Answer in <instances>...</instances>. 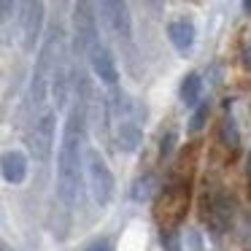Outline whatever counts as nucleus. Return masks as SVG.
I'll list each match as a JSON object with an SVG mask.
<instances>
[{"instance_id": "f257e3e1", "label": "nucleus", "mask_w": 251, "mask_h": 251, "mask_svg": "<svg viewBox=\"0 0 251 251\" xmlns=\"http://www.w3.org/2000/svg\"><path fill=\"white\" fill-rule=\"evenodd\" d=\"M76 84V103L68 111L65 132H62L60 154H57V197L60 202L73 211L81 197V170H84V141H87V95L89 84L81 71L73 73Z\"/></svg>"}, {"instance_id": "f03ea898", "label": "nucleus", "mask_w": 251, "mask_h": 251, "mask_svg": "<svg viewBox=\"0 0 251 251\" xmlns=\"http://www.w3.org/2000/svg\"><path fill=\"white\" fill-rule=\"evenodd\" d=\"M189 211V181H170L157 192L154 200V219L162 232H176Z\"/></svg>"}, {"instance_id": "7ed1b4c3", "label": "nucleus", "mask_w": 251, "mask_h": 251, "mask_svg": "<svg viewBox=\"0 0 251 251\" xmlns=\"http://www.w3.org/2000/svg\"><path fill=\"white\" fill-rule=\"evenodd\" d=\"M84 168H87V181L95 202L100 208H105L114 197V173H111L108 162L103 159V154L98 149H87L84 151Z\"/></svg>"}, {"instance_id": "20e7f679", "label": "nucleus", "mask_w": 251, "mask_h": 251, "mask_svg": "<svg viewBox=\"0 0 251 251\" xmlns=\"http://www.w3.org/2000/svg\"><path fill=\"white\" fill-rule=\"evenodd\" d=\"M57 116L51 108H44L30 125V151L38 162H49L51 149H54V127Z\"/></svg>"}, {"instance_id": "39448f33", "label": "nucleus", "mask_w": 251, "mask_h": 251, "mask_svg": "<svg viewBox=\"0 0 251 251\" xmlns=\"http://www.w3.org/2000/svg\"><path fill=\"white\" fill-rule=\"evenodd\" d=\"M95 44H98V22H95L92 6L81 0L73 6V51L76 57H81Z\"/></svg>"}, {"instance_id": "423d86ee", "label": "nucleus", "mask_w": 251, "mask_h": 251, "mask_svg": "<svg viewBox=\"0 0 251 251\" xmlns=\"http://www.w3.org/2000/svg\"><path fill=\"white\" fill-rule=\"evenodd\" d=\"M100 17H103L105 27L119 41H130L132 19H130V8L125 3H119V0H105V3H100Z\"/></svg>"}, {"instance_id": "0eeeda50", "label": "nucleus", "mask_w": 251, "mask_h": 251, "mask_svg": "<svg viewBox=\"0 0 251 251\" xmlns=\"http://www.w3.org/2000/svg\"><path fill=\"white\" fill-rule=\"evenodd\" d=\"M87 57H89V65H92L95 76L103 84H108V87H116V81H119V68H116V60H114L108 46L98 41V44L87 51Z\"/></svg>"}, {"instance_id": "6e6552de", "label": "nucleus", "mask_w": 251, "mask_h": 251, "mask_svg": "<svg viewBox=\"0 0 251 251\" xmlns=\"http://www.w3.org/2000/svg\"><path fill=\"white\" fill-rule=\"evenodd\" d=\"M41 27H44V3L30 0V3H25V14H22V46H25V51L35 49Z\"/></svg>"}, {"instance_id": "1a4fd4ad", "label": "nucleus", "mask_w": 251, "mask_h": 251, "mask_svg": "<svg viewBox=\"0 0 251 251\" xmlns=\"http://www.w3.org/2000/svg\"><path fill=\"white\" fill-rule=\"evenodd\" d=\"M202 219L213 227V232H222L224 227L229 224V216H232V202H229L227 195L216 192L211 197H202Z\"/></svg>"}, {"instance_id": "9d476101", "label": "nucleus", "mask_w": 251, "mask_h": 251, "mask_svg": "<svg viewBox=\"0 0 251 251\" xmlns=\"http://www.w3.org/2000/svg\"><path fill=\"white\" fill-rule=\"evenodd\" d=\"M0 176L8 184H22L27 176V157L22 151H3L0 154Z\"/></svg>"}, {"instance_id": "9b49d317", "label": "nucleus", "mask_w": 251, "mask_h": 251, "mask_svg": "<svg viewBox=\"0 0 251 251\" xmlns=\"http://www.w3.org/2000/svg\"><path fill=\"white\" fill-rule=\"evenodd\" d=\"M141 141H143V127L138 119L116 122V143H119L122 151H138Z\"/></svg>"}, {"instance_id": "f8f14e48", "label": "nucleus", "mask_w": 251, "mask_h": 251, "mask_svg": "<svg viewBox=\"0 0 251 251\" xmlns=\"http://www.w3.org/2000/svg\"><path fill=\"white\" fill-rule=\"evenodd\" d=\"M168 38L176 51L186 54L192 49V44H195V25L189 19H176V22L168 25Z\"/></svg>"}, {"instance_id": "ddd939ff", "label": "nucleus", "mask_w": 251, "mask_h": 251, "mask_svg": "<svg viewBox=\"0 0 251 251\" xmlns=\"http://www.w3.org/2000/svg\"><path fill=\"white\" fill-rule=\"evenodd\" d=\"M178 95H181V103H184V105H197V100H200V95H202L200 73H186L184 81H181Z\"/></svg>"}, {"instance_id": "4468645a", "label": "nucleus", "mask_w": 251, "mask_h": 251, "mask_svg": "<svg viewBox=\"0 0 251 251\" xmlns=\"http://www.w3.org/2000/svg\"><path fill=\"white\" fill-rule=\"evenodd\" d=\"M219 143H222L224 149H238L240 146V130H238V122L232 119V116H224L222 122H219Z\"/></svg>"}, {"instance_id": "2eb2a0df", "label": "nucleus", "mask_w": 251, "mask_h": 251, "mask_svg": "<svg viewBox=\"0 0 251 251\" xmlns=\"http://www.w3.org/2000/svg\"><path fill=\"white\" fill-rule=\"evenodd\" d=\"M154 189H157V176L154 173H143L141 178H135V184H132V200H149V197L154 195Z\"/></svg>"}, {"instance_id": "dca6fc26", "label": "nucleus", "mask_w": 251, "mask_h": 251, "mask_svg": "<svg viewBox=\"0 0 251 251\" xmlns=\"http://www.w3.org/2000/svg\"><path fill=\"white\" fill-rule=\"evenodd\" d=\"M208 114H211V105H208V103L197 105L195 114H192V119H189V130L192 132H200L202 127H205V122H208Z\"/></svg>"}, {"instance_id": "f3484780", "label": "nucleus", "mask_w": 251, "mask_h": 251, "mask_svg": "<svg viewBox=\"0 0 251 251\" xmlns=\"http://www.w3.org/2000/svg\"><path fill=\"white\" fill-rule=\"evenodd\" d=\"M162 243H165V251H181L178 232H162Z\"/></svg>"}, {"instance_id": "a211bd4d", "label": "nucleus", "mask_w": 251, "mask_h": 251, "mask_svg": "<svg viewBox=\"0 0 251 251\" xmlns=\"http://www.w3.org/2000/svg\"><path fill=\"white\" fill-rule=\"evenodd\" d=\"M173 146H176V132H170L168 138H162V146H159V154H162V157H168V154L173 151Z\"/></svg>"}, {"instance_id": "6ab92c4d", "label": "nucleus", "mask_w": 251, "mask_h": 251, "mask_svg": "<svg viewBox=\"0 0 251 251\" xmlns=\"http://www.w3.org/2000/svg\"><path fill=\"white\" fill-rule=\"evenodd\" d=\"M11 11H14V3H8V0L3 3V0H0V19H8Z\"/></svg>"}, {"instance_id": "aec40b11", "label": "nucleus", "mask_w": 251, "mask_h": 251, "mask_svg": "<svg viewBox=\"0 0 251 251\" xmlns=\"http://www.w3.org/2000/svg\"><path fill=\"white\" fill-rule=\"evenodd\" d=\"M243 65L251 71V38L246 41V46H243Z\"/></svg>"}, {"instance_id": "412c9836", "label": "nucleus", "mask_w": 251, "mask_h": 251, "mask_svg": "<svg viewBox=\"0 0 251 251\" xmlns=\"http://www.w3.org/2000/svg\"><path fill=\"white\" fill-rule=\"evenodd\" d=\"M87 251H111V246L108 243H92Z\"/></svg>"}, {"instance_id": "4be33fe9", "label": "nucleus", "mask_w": 251, "mask_h": 251, "mask_svg": "<svg viewBox=\"0 0 251 251\" xmlns=\"http://www.w3.org/2000/svg\"><path fill=\"white\" fill-rule=\"evenodd\" d=\"M243 11H246V14H251V0H246V3H243Z\"/></svg>"}, {"instance_id": "5701e85b", "label": "nucleus", "mask_w": 251, "mask_h": 251, "mask_svg": "<svg viewBox=\"0 0 251 251\" xmlns=\"http://www.w3.org/2000/svg\"><path fill=\"white\" fill-rule=\"evenodd\" d=\"M246 173H249V181H251V151H249V168H246Z\"/></svg>"}, {"instance_id": "b1692460", "label": "nucleus", "mask_w": 251, "mask_h": 251, "mask_svg": "<svg viewBox=\"0 0 251 251\" xmlns=\"http://www.w3.org/2000/svg\"><path fill=\"white\" fill-rule=\"evenodd\" d=\"M0 251H11V249H8V246H6V243H0Z\"/></svg>"}]
</instances>
